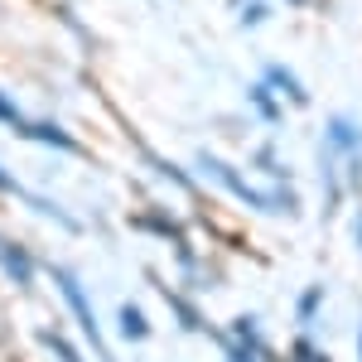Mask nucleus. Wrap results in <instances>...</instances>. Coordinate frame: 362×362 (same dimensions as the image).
<instances>
[{
  "instance_id": "1",
  "label": "nucleus",
  "mask_w": 362,
  "mask_h": 362,
  "mask_svg": "<svg viewBox=\"0 0 362 362\" xmlns=\"http://www.w3.org/2000/svg\"><path fill=\"white\" fill-rule=\"evenodd\" d=\"M49 276H54V285H58V295H63V305H68V314L78 319L83 338L92 343V353H97L102 362H116V358H112V348H107V338H102V324H97V314H92V305H87L83 280L73 276L68 266H49Z\"/></svg>"
},
{
  "instance_id": "2",
  "label": "nucleus",
  "mask_w": 362,
  "mask_h": 362,
  "mask_svg": "<svg viewBox=\"0 0 362 362\" xmlns=\"http://www.w3.org/2000/svg\"><path fill=\"white\" fill-rule=\"evenodd\" d=\"M198 169H203L208 179H218V189H227L232 198H242L251 213H280V208H290V198H271V194H261V189H251L237 169L223 165V160H218V155H208V150L198 155Z\"/></svg>"
},
{
  "instance_id": "3",
  "label": "nucleus",
  "mask_w": 362,
  "mask_h": 362,
  "mask_svg": "<svg viewBox=\"0 0 362 362\" xmlns=\"http://www.w3.org/2000/svg\"><path fill=\"white\" fill-rule=\"evenodd\" d=\"M329 145H334V155L348 160L353 189H362V126L353 116H329Z\"/></svg>"
},
{
  "instance_id": "4",
  "label": "nucleus",
  "mask_w": 362,
  "mask_h": 362,
  "mask_svg": "<svg viewBox=\"0 0 362 362\" xmlns=\"http://www.w3.org/2000/svg\"><path fill=\"white\" fill-rule=\"evenodd\" d=\"M0 271L15 280L20 290H29L34 285V256H29L20 242H10V237H0Z\"/></svg>"
},
{
  "instance_id": "5",
  "label": "nucleus",
  "mask_w": 362,
  "mask_h": 362,
  "mask_svg": "<svg viewBox=\"0 0 362 362\" xmlns=\"http://www.w3.org/2000/svg\"><path fill=\"white\" fill-rule=\"evenodd\" d=\"M20 136L44 140V145H54V150H63V155H83V145L68 136V131H58L54 121H25V126H20Z\"/></svg>"
},
{
  "instance_id": "6",
  "label": "nucleus",
  "mask_w": 362,
  "mask_h": 362,
  "mask_svg": "<svg viewBox=\"0 0 362 362\" xmlns=\"http://www.w3.org/2000/svg\"><path fill=\"white\" fill-rule=\"evenodd\" d=\"M261 83H266V87H280V92H285L290 102L309 107V92H305V83H300V78H295V73H290L285 63H266V68H261Z\"/></svg>"
},
{
  "instance_id": "7",
  "label": "nucleus",
  "mask_w": 362,
  "mask_h": 362,
  "mask_svg": "<svg viewBox=\"0 0 362 362\" xmlns=\"http://www.w3.org/2000/svg\"><path fill=\"white\" fill-rule=\"evenodd\" d=\"M116 324H121V338H126V343H145V338H150V319H145L136 305L116 309Z\"/></svg>"
},
{
  "instance_id": "8",
  "label": "nucleus",
  "mask_w": 362,
  "mask_h": 362,
  "mask_svg": "<svg viewBox=\"0 0 362 362\" xmlns=\"http://www.w3.org/2000/svg\"><path fill=\"white\" fill-rule=\"evenodd\" d=\"M39 343H44V348H49L58 362H83V353H78V348H73L63 334H54V329H44V334H39Z\"/></svg>"
},
{
  "instance_id": "9",
  "label": "nucleus",
  "mask_w": 362,
  "mask_h": 362,
  "mask_svg": "<svg viewBox=\"0 0 362 362\" xmlns=\"http://www.w3.org/2000/svg\"><path fill=\"white\" fill-rule=\"evenodd\" d=\"M319 300H324V285H309L305 295H300V305H295V314H300V324H309V319L319 314Z\"/></svg>"
},
{
  "instance_id": "10",
  "label": "nucleus",
  "mask_w": 362,
  "mask_h": 362,
  "mask_svg": "<svg viewBox=\"0 0 362 362\" xmlns=\"http://www.w3.org/2000/svg\"><path fill=\"white\" fill-rule=\"evenodd\" d=\"M251 107L266 121H280V107H276V97H271V87H251Z\"/></svg>"
},
{
  "instance_id": "11",
  "label": "nucleus",
  "mask_w": 362,
  "mask_h": 362,
  "mask_svg": "<svg viewBox=\"0 0 362 362\" xmlns=\"http://www.w3.org/2000/svg\"><path fill=\"white\" fill-rule=\"evenodd\" d=\"M0 121H5V126H15V131H20V126H25V116L15 112V102H10V97H5V92H0Z\"/></svg>"
},
{
  "instance_id": "12",
  "label": "nucleus",
  "mask_w": 362,
  "mask_h": 362,
  "mask_svg": "<svg viewBox=\"0 0 362 362\" xmlns=\"http://www.w3.org/2000/svg\"><path fill=\"white\" fill-rule=\"evenodd\" d=\"M271 15V5H251V10H242V25H261Z\"/></svg>"
},
{
  "instance_id": "13",
  "label": "nucleus",
  "mask_w": 362,
  "mask_h": 362,
  "mask_svg": "<svg viewBox=\"0 0 362 362\" xmlns=\"http://www.w3.org/2000/svg\"><path fill=\"white\" fill-rule=\"evenodd\" d=\"M353 227H358V247H362V208H358V223H353Z\"/></svg>"
},
{
  "instance_id": "14",
  "label": "nucleus",
  "mask_w": 362,
  "mask_h": 362,
  "mask_svg": "<svg viewBox=\"0 0 362 362\" xmlns=\"http://www.w3.org/2000/svg\"><path fill=\"white\" fill-rule=\"evenodd\" d=\"M358 362H362V324H358Z\"/></svg>"
}]
</instances>
